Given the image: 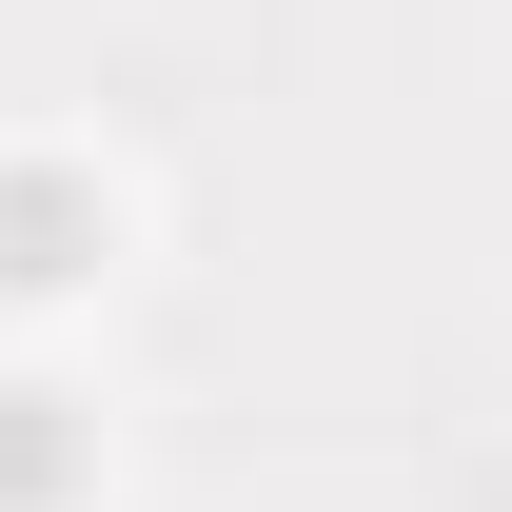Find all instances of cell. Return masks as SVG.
I'll use <instances>...</instances> for the list:
<instances>
[{
  "label": "cell",
  "mask_w": 512,
  "mask_h": 512,
  "mask_svg": "<svg viewBox=\"0 0 512 512\" xmlns=\"http://www.w3.org/2000/svg\"><path fill=\"white\" fill-rule=\"evenodd\" d=\"M99 256H119V197L79 158H0V296H79Z\"/></svg>",
  "instance_id": "obj_1"
},
{
  "label": "cell",
  "mask_w": 512,
  "mask_h": 512,
  "mask_svg": "<svg viewBox=\"0 0 512 512\" xmlns=\"http://www.w3.org/2000/svg\"><path fill=\"white\" fill-rule=\"evenodd\" d=\"M79 473H99V414L40 394V375H0V512H60Z\"/></svg>",
  "instance_id": "obj_2"
}]
</instances>
